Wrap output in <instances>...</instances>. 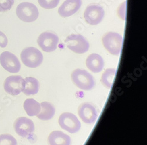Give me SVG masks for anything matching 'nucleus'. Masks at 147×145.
I'll return each mask as SVG.
<instances>
[{
  "label": "nucleus",
  "instance_id": "f257e3e1",
  "mask_svg": "<svg viewBox=\"0 0 147 145\" xmlns=\"http://www.w3.org/2000/svg\"><path fill=\"white\" fill-rule=\"evenodd\" d=\"M71 79L73 83L83 90H90L95 85L94 77L87 71L82 69H76L71 74Z\"/></svg>",
  "mask_w": 147,
  "mask_h": 145
},
{
  "label": "nucleus",
  "instance_id": "f03ea898",
  "mask_svg": "<svg viewBox=\"0 0 147 145\" xmlns=\"http://www.w3.org/2000/svg\"><path fill=\"white\" fill-rule=\"evenodd\" d=\"M20 57L22 63L30 68L38 67L43 62V55L41 52L33 47L24 48L21 53Z\"/></svg>",
  "mask_w": 147,
  "mask_h": 145
},
{
  "label": "nucleus",
  "instance_id": "7ed1b4c3",
  "mask_svg": "<svg viewBox=\"0 0 147 145\" xmlns=\"http://www.w3.org/2000/svg\"><path fill=\"white\" fill-rule=\"evenodd\" d=\"M102 43L105 48L110 54L118 56L122 50L123 38L118 33L108 32L104 35Z\"/></svg>",
  "mask_w": 147,
  "mask_h": 145
},
{
  "label": "nucleus",
  "instance_id": "20e7f679",
  "mask_svg": "<svg viewBox=\"0 0 147 145\" xmlns=\"http://www.w3.org/2000/svg\"><path fill=\"white\" fill-rule=\"evenodd\" d=\"M68 48L77 54H83L88 51L90 44L85 38L81 34H73L68 35L65 40Z\"/></svg>",
  "mask_w": 147,
  "mask_h": 145
},
{
  "label": "nucleus",
  "instance_id": "39448f33",
  "mask_svg": "<svg viewBox=\"0 0 147 145\" xmlns=\"http://www.w3.org/2000/svg\"><path fill=\"white\" fill-rule=\"evenodd\" d=\"M16 14L21 21L26 22H31L38 18L39 11L34 4L24 2L17 6Z\"/></svg>",
  "mask_w": 147,
  "mask_h": 145
},
{
  "label": "nucleus",
  "instance_id": "423d86ee",
  "mask_svg": "<svg viewBox=\"0 0 147 145\" xmlns=\"http://www.w3.org/2000/svg\"><path fill=\"white\" fill-rule=\"evenodd\" d=\"M60 127L70 133H76L81 129V123L77 117L71 113L61 114L58 119Z\"/></svg>",
  "mask_w": 147,
  "mask_h": 145
},
{
  "label": "nucleus",
  "instance_id": "0eeeda50",
  "mask_svg": "<svg viewBox=\"0 0 147 145\" xmlns=\"http://www.w3.org/2000/svg\"><path fill=\"white\" fill-rule=\"evenodd\" d=\"M59 38L55 34L51 32H44L38 38L37 43L41 49L47 53L55 51L58 46Z\"/></svg>",
  "mask_w": 147,
  "mask_h": 145
},
{
  "label": "nucleus",
  "instance_id": "6e6552de",
  "mask_svg": "<svg viewBox=\"0 0 147 145\" xmlns=\"http://www.w3.org/2000/svg\"><path fill=\"white\" fill-rule=\"evenodd\" d=\"M16 133L23 138H30L34 133L35 126L32 120L26 117L17 119L14 124Z\"/></svg>",
  "mask_w": 147,
  "mask_h": 145
},
{
  "label": "nucleus",
  "instance_id": "1a4fd4ad",
  "mask_svg": "<svg viewBox=\"0 0 147 145\" xmlns=\"http://www.w3.org/2000/svg\"><path fill=\"white\" fill-rule=\"evenodd\" d=\"M105 11L99 5H91L85 9L84 17L86 22L91 26L99 24L103 20Z\"/></svg>",
  "mask_w": 147,
  "mask_h": 145
},
{
  "label": "nucleus",
  "instance_id": "9d476101",
  "mask_svg": "<svg viewBox=\"0 0 147 145\" xmlns=\"http://www.w3.org/2000/svg\"><path fill=\"white\" fill-rule=\"evenodd\" d=\"M0 63L7 71L16 73L21 69V63L16 55L9 51H4L0 55Z\"/></svg>",
  "mask_w": 147,
  "mask_h": 145
},
{
  "label": "nucleus",
  "instance_id": "9b49d317",
  "mask_svg": "<svg viewBox=\"0 0 147 145\" xmlns=\"http://www.w3.org/2000/svg\"><path fill=\"white\" fill-rule=\"evenodd\" d=\"M24 83V79L21 76H11L5 79L4 83V88L7 93L16 96L22 92Z\"/></svg>",
  "mask_w": 147,
  "mask_h": 145
},
{
  "label": "nucleus",
  "instance_id": "f8f14e48",
  "mask_svg": "<svg viewBox=\"0 0 147 145\" xmlns=\"http://www.w3.org/2000/svg\"><path fill=\"white\" fill-rule=\"evenodd\" d=\"M78 114L83 122L87 124H92L98 117L96 108L90 103H83L78 107Z\"/></svg>",
  "mask_w": 147,
  "mask_h": 145
},
{
  "label": "nucleus",
  "instance_id": "ddd939ff",
  "mask_svg": "<svg viewBox=\"0 0 147 145\" xmlns=\"http://www.w3.org/2000/svg\"><path fill=\"white\" fill-rule=\"evenodd\" d=\"M82 0H65L58 9L59 14L63 17H70L81 8Z\"/></svg>",
  "mask_w": 147,
  "mask_h": 145
},
{
  "label": "nucleus",
  "instance_id": "4468645a",
  "mask_svg": "<svg viewBox=\"0 0 147 145\" xmlns=\"http://www.w3.org/2000/svg\"><path fill=\"white\" fill-rule=\"evenodd\" d=\"M49 145H71V138L61 131H52L48 138Z\"/></svg>",
  "mask_w": 147,
  "mask_h": 145
},
{
  "label": "nucleus",
  "instance_id": "2eb2a0df",
  "mask_svg": "<svg viewBox=\"0 0 147 145\" xmlns=\"http://www.w3.org/2000/svg\"><path fill=\"white\" fill-rule=\"evenodd\" d=\"M87 68L92 72L97 73L101 72L104 67V62L102 57L98 54H90L86 60Z\"/></svg>",
  "mask_w": 147,
  "mask_h": 145
},
{
  "label": "nucleus",
  "instance_id": "dca6fc26",
  "mask_svg": "<svg viewBox=\"0 0 147 145\" xmlns=\"http://www.w3.org/2000/svg\"><path fill=\"white\" fill-rule=\"evenodd\" d=\"M40 89V83L35 78L28 77L24 79V87L22 92L27 96L34 95L38 93Z\"/></svg>",
  "mask_w": 147,
  "mask_h": 145
},
{
  "label": "nucleus",
  "instance_id": "f3484780",
  "mask_svg": "<svg viewBox=\"0 0 147 145\" xmlns=\"http://www.w3.org/2000/svg\"><path fill=\"white\" fill-rule=\"evenodd\" d=\"M41 110L37 117L41 120H49L53 117L55 113L54 106L48 102H43L41 104Z\"/></svg>",
  "mask_w": 147,
  "mask_h": 145
},
{
  "label": "nucleus",
  "instance_id": "a211bd4d",
  "mask_svg": "<svg viewBox=\"0 0 147 145\" xmlns=\"http://www.w3.org/2000/svg\"><path fill=\"white\" fill-rule=\"evenodd\" d=\"M24 108L28 116H37L41 110V105L33 99H27L24 103Z\"/></svg>",
  "mask_w": 147,
  "mask_h": 145
},
{
  "label": "nucleus",
  "instance_id": "6ab92c4d",
  "mask_svg": "<svg viewBox=\"0 0 147 145\" xmlns=\"http://www.w3.org/2000/svg\"><path fill=\"white\" fill-rule=\"evenodd\" d=\"M116 71L115 68H108L104 72L101 76V83L105 88L109 89L113 87Z\"/></svg>",
  "mask_w": 147,
  "mask_h": 145
},
{
  "label": "nucleus",
  "instance_id": "aec40b11",
  "mask_svg": "<svg viewBox=\"0 0 147 145\" xmlns=\"http://www.w3.org/2000/svg\"><path fill=\"white\" fill-rule=\"evenodd\" d=\"M0 145H17V142L13 136L3 134L0 135Z\"/></svg>",
  "mask_w": 147,
  "mask_h": 145
},
{
  "label": "nucleus",
  "instance_id": "412c9836",
  "mask_svg": "<svg viewBox=\"0 0 147 145\" xmlns=\"http://www.w3.org/2000/svg\"><path fill=\"white\" fill-rule=\"evenodd\" d=\"M40 6L45 9H50L57 7L59 0H38Z\"/></svg>",
  "mask_w": 147,
  "mask_h": 145
},
{
  "label": "nucleus",
  "instance_id": "4be33fe9",
  "mask_svg": "<svg viewBox=\"0 0 147 145\" xmlns=\"http://www.w3.org/2000/svg\"><path fill=\"white\" fill-rule=\"evenodd\" d=\"M14 4V0H0V12L3 13L11 9Z\"/></svg>",
  "mask_w": 147,
  "mask_h": 145
},
{
  "label": "nucleus",
  "instance_id": "5701e85b",
  "mask_svg": "<svg viewBox=\"0 0 147 145\" xmlns=\"http://www.w3.org/2000/svg\"><path fill=\"white\" fill-rule=\"evenodd\" d=\"M127 14V1L124 2L120 5L118 9V14L120 18L125 20Z\"/></svg>",
  "mask_w": 147,
  "mask_h": 145
},
{
  "label": "nucleus",
  "instance_id": "b1692460",
  "mask_svg": "<svg viewBox=\"0 0 147 145\" xmlns=\"http://www.w3.org/2000/svg\"><path fill=\"white\" fill-rule=\"evenodd\" d=\"M8 44V39L4 33L0 31V47L5 48Z\"/></svg>",
  "mask_w": 147,
  "mask_h": 145
}]
</instances>
